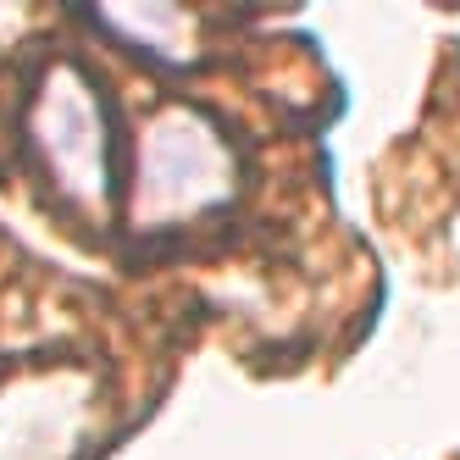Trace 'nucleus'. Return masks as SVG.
Wrapping results in <instances>:
<instances>
[{"mask_svg": "<svg viewBox=\"0 0 460 460\" xmlns=\"http://www.w3.org/2000/svg\"><path fill=\"white\" fill-rule=\"evenodd\" d=\"M227 145L211 134V122L172 111L155 122V139L145 155V222H172L217 206L227 194Z\"/></svg>", "mask_w": 460, "mask_h": 460, "instance_id": "1", "label": "nucleus"}, {"mask_svg": "<svg viewBox=\"0 0 460 460\" xmlns=\"http://www.w3.org/2000/svg\"><path fill=\"white\" fill-rule=\"evenodd\" d=\"M73 89H50L40 101V150L61 183H73L84 200H101L111 189V139H106V106L84 89V78H67Z\"/></svg>", "mask_w": 460, "mask_h": 460, "instance_id": "2", "label": "nucleus"}]
</instances>
